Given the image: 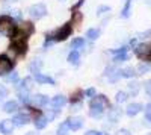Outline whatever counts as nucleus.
Listing matches in <instances>:
<instances>
[{
	"mask_svg": "<svg viewBox=\"0 0 151 135\" xmlns=\"http://www.w3.org/2000/svg\"><path fill=\"white\" fill-rule=\"evenodd\" d=\"M115 102L116 103H125L127 102V93L125 91H118L115 96Z\"/></svg>",
	"mask_w": 151,
	"mask_h": 135,
	"instance_id": "nucleus-29",
	"label": "nucleus"
},
{
	"mask_svg": "<svg viewBox=\"0 0 151 135\" xmlns=\"http://www.w3.org/2000/svg\"><path fill=\"white\" fill-rule=\"evenodd\" d=\"M8 94H9L8 88L5 87V85H0V102L5 100V97H8Z\"/></svg>",
	"mask_w": 151,
	"mask_h": 135,
	"instance_id": "nucleus-35",
	"label": "nucleus"
},
{
	"mask_svg": "<svg viewBox=\"0 0 151 135\" xmlns=\"http://www.w3.org/2000/svg\"><path fill=\"white\" fill-rule=\"evenodd\" d=\"M85 47V40L83 38H76L71 43V49L73 50H77V49H83Z\"/></svg>",
	"mask_w": 151,
	"mask_h": 135,
	"instance_id": "nucleus-27",
	"label": "nucleus"
},
{
	"mask_svg": "<svg viewBox=\"0 0 151 135\" xmlns=\"http://www.w3.org/2000/svg\"><path fill=\"white\" fill-rule=\"evenodd\" d=\"M86 36H88V40L94 41V40H97L98 36H100V30L98 29H89V30L86 32Z\"/></svg>",
	"mask_w": 151,
	"mask_h": 135,
	"instance_id": "nucleus-30",
	"label": "nucleus"
},
{
	"mask_svg": "<svg viewBox=\"0 0 151 135\" xmlns=\"http://www.w3.org/2000/svg\"><path fill=\"white\" fill-rule=\"evenodd\" d=\"M70 35H71V24L67 23L64 28H60L58 32H55V36H47V38L53 40V41H65Z\"/></svg>",
	"mask_w": 151,
	"mask_h": 135,
	"instance_id": "nucleus-3",
	"label": "nucleus"
},
{
	"mask_svg": "<svg viewBox=\"0 0 151 135\" xmlns=\"http://www.w3.org/2000/svg\"><path fill=\"white\" fill-rule=\"evenodd\" d=\"M109 108H110V102L106 96L103 94L95 96L92 97V100L89 103V115L92 118H101L104 109H109Z\"/></svg>",
	"mask_w": 151,
	"mask_h": 135,
	"instance_id": "nucleus-1",
	"label": "nucleus"
},
{
	"mask_svg": "<svg viewBox=\"0 0 151 135\" xmlns=\"http://www.w3.org/2000/svg\"><path fill=\"white\" fill-rule=\"evenodd\" d=\"M33 85H35V79L27 76V78H24L21 82H20V90H24V91H30L33 88Z\"/></svg>",
	"mask_w": 151,
	"mask_h": 135,
	"instance_id": "nucleus-19",
	"label": "nucleus"
},
{
	"mask_svg": "<svg viewBox=\"0 0 151 135\" xmlns=\"http://www.w3.org/2000/svg\"><path fill=\"white\" fill-rule=\"evenodd\" d=\"M148 135H151V134H148Z\"/></svg>",
	"mask_w": 151,
	"mask_h": 135,
	"instance_id": "nucleus-43",
	"label": "nucleus"
},
{
	"mask_svg": "<svg viewBox=\"0 0 151 135\" xmlns=\"http://www.w3.org/2000/svg\"><path fill=\"white\" fill-rule=\"evenodd\" d=\"M130 6H132V0H127V2H125V5H124L122 12H121V17H122V18H129V17H130Z\"/></svg>",
	"mask_w": 151,
	"mask_h": 135,
	"instance_id": "nucleus-28",
	"label": "nucleus"
},
{
	"mask_svg": "<svg viewBox=\"0 0 151 135\" xmlns=\"http://www.w3.org/2000/svg\"><path fill=\"white\" fill-rule=\"evenodd\" d=\"M50 105H52V108H55V109L59 111L60 108H64L67 105V97L64 94H58V96H55L53 99L50 100Z\"/></svg>",
	"mask_w": 151,
	"mask_h": 135,
	"instance_id": "nucleus-11",
	"label": "nucleus"
},
{
	"mask_svg": "<svg viewBox=\"0 0 151 135\" xmlns=\"http://www.w3.org/2000/svg\"><path fill=\"white\" fill-rule=\"evenodd\" d=\"M0 33H3L5 36H14L15 35V24L11 17L0 18Z\"/></svg>",
	"mask_w": 151,
	"mask_h": 135,
	"instance_id": "nucleus-2",
	"label": "nucleus"
},
{
	"mask_svg": "<svg viewBox=\"0 0 151 135\" xmlns=\"http://www.w3.org/2000/svg\"><path fill=\"white\" fill-rule=\"evenodd\" d=\"M145 120L148 121V125H151V102L145 105Z\"/></svg>",
	"mask_w": 151,
	"mask_h": 135,
	"instance_id": "nucleus-33",
	"label": "nucleus"
},
{
	"mask_svg": "<svg viewBox=\"0 0 151 135\" xmlns=\"http://www.w3.org/2000/svg\"><path fill=\"white\" fill-rule=\"evenodd\" d=\"M121 115H122V111L118 106H110L107 111V121H110L112 125H115L121 120Z\"/></svg>",
	"mask_w": 151,
	"mask_h": 135,
	"instance_id": "nucleus-6",
	"label": "nucleus"
},
{
	"mask_svg": "<svg viewBox=\"0 0 151 135\" xmlns=\"http://www.w3.org/2000/svg\"><path fill=\"white\" fill-rule=\"evenodd\" d=\"M82 96H85V93H82V91L74 93V94L71 96V105H73V103H80V100H82Z\"/></svg>",
	"mask_w": 151,
	"mask_h": 135,
	"instance_id": "nucleus-31",
	"label": "nucleus"
},
{
	"mask_svg": "<svg viewBox=\"0 0 151 135\" xmlns=\"http://www.w3.org/2000/svg\"><path fill=\"white\" fill-rule=\"evenodd\" d=\"M12 68H14V61L6 55L0 56V76L6 75V73H11Z\"/></svg>",
	"mask_w": 151,
	"mask_h": 135,
	"instance_id": "nucleus-4",
	"label": "nucleus"
},
{
	"mask_svg": "<svg viewBox=\"0 0 151 135\" xmlns=\"http://www.w3.org/2000/svg\"><path fill=\"white\" fill-rule=\"evenodd\" d=\"M148 61H150V64H151V55H150V56H148Z\"/></svg>",
	"mask_w": 151,
	"mask_h": 135,
	"instance_id": "nucleus-42",
	"label": "nucleus"
},
{
	"mask_svg": "<svg viewBox=\"0 0 151 135\" xmlns=\"http://www.w3.org/2000/svg\"><path fill=\"white\" fill-rule=\"evenodd\" d=\"M85 96H86V97H95V96H97V90H95V88H88V90L85 91Z\"/></svg>",
	"mask_w": 151,
	"mask_h": 135,
	"instance_id": "nucleus-36",
	"label": "nucleus"
},
{
	"mask_svg": "<svg viewBox=\"0 0 151 135\" xmlns=\"http://www.w3.org/2000/svg\"><path fill=\"white\" fill-rule=\"evenodd\" d=\"M85 135H101V132H98V131H88Z\"/></svg>",
	"mask_w": 151,
	"mask_h": 135,
	"instance_id": "nucleus-39",
	"label": "nucleus"
},
{
	"mask_svg": "<svg viewBox=\"0 0 151 135\" xmlns=\"http://www.w3.org/2000/svg\"><path fill=\"white\" fill-rule=\"evenodd\" d=\"M33 79L38 82V83H47V85H55V79L50 78L47 75H42V73H36L33 75Z\"/></svg>",
	"mask_w": 151,
	"mask_h": 135,
	"instance_id": "nucleus-17",
	"label": "nucleus"
},
{
	"mask_svg": "<svg viewBox=\"0 0 151 135\" xmlns=\"http://www.w3.org/2000/svg\"><path fill=\"white\" fill-rule=\"evenodd\" d=\"M142 105L141 103H130L127 108H125V114H127L129 117H134V115H137L141 111H142Z\"/></svg>",
	"mask_w": 151,
	"mask_h": 135,
	"instance_id": "nucleus-15",
	"label": "nucleus"
},
{
	"mask_svg": "<svg viewBox=\"0 0 151 135\" xmlns=\"http://www.w3.org/2000/svg\"><path fill=\"white\" fill-rule=\"evenodd\" d=\"M30 91H24V90H18V99L23 105H29L32 100V96L29 94Z\"/></svg>",
	"mask_w": 151,
	"mask_h": 135,
	"instance_id": "nucleus-22",
	"label": "nucleus"
},
{
	"mask_svg": "<svg viewBox=\"0 0 151 135\" xmlns=\"http://www.w3.org/2000/svg\"><path fill=\"white\" fill-rule=\"evenodd\" d=\"M12 15H14L17 20H20L21 18V14H20V11H14V12H12Z\"/></svg>",
	"mask_w": 151,
	"mask_h": 135,
	"instance_id": "nucleus-40",
	"label": "nucleus"
},
{
	"mask_svg": "<svg viewBox=\"0 0 151 135\" xmlns=\"http://www.w3.org/2000/svg\"><path fill=\"white\" fill-rule=\"evenodd\" d=\"M26 135H36V132H33V131H32V132H27Z\"/></svg>",
	"mask_w": 151,
	"mask_h": 135,
	"instance_id": "nucleus-41",
	"label": "nucleus"
},
{
	"mask_svg": "<svg viewBox=\"0 0 151 135\" xmlns=\"http://www.w3.org/2000/svg\"><path fill=\"white\" fill-rule=\"evenodd\" d=\"M136 75H137V71H136V68H133V67H127V68H122V70H121V78L133 79Z\"/></svg>",
	"mask_w": 151,
	"mask_h": 135,
	"instance_id": "nucleus-24",
	"label": "nucleus"
},
{
	"mask_svg": "<svg viewBox=\"0 0 151 135\" xmlns=\"http://www.w3.org/2000/svg\"><path fill=\"white\" fill-rule=\"evenodd\" d=\"M12 121H14V125L15 126H24V125H27L29 121H30V115L26 112H21V114H17L14 118H12Z\"/></svg>",
	"mask_w": 151,
	"mask_h": 135,
	"instance_id": "nucleus-14",
	"label": "nucleus"
},
{
	"mask_svg": "<svg viewBox=\"0 0 151 135\" xmlns=\"http://www.w3.org/2000/svg\"><path fill=\"white\" fill-rule=\"evenodd\" d=\"M150 70H151V64H147V62H141L136 68L137 75H144V73H148Z\"/></svg>",
	"mask_w": 151,
	"mask_h": 135,
	"instance_id": "nucleus-26",
	"label": "nucleus"
},
{
	"mask_svg": "<svg viewBox=\"0 0 151 135\" xmlns=\"http://www.w3.org/2000/svg\"><path fill=\"white\" fill-rule=\"evenodd\" d=\"M145 91H147L148 96H151V79H148V81L145 82Z\"/></svg>",
	"mask_w": 151,
	"mask_h": 135,
	"instance_id": "nucleus-37",
	"label": "nucleus"
},
{
	"mask_svg": "<svg viewBox=\"0 0 151 135\" xmlns=\"http://www.w3.org/2000/svg\"><path fill=\"white\" fill-rule=\"evenodd\" d=\"M115 135H132V132L129 129H119V131H116Z\"/></svg>",
	"mask_w": 151,
	"mask_h": 135,
	"instance_id": "nucleus-38",
	"label": "nucleus"
},
{
	"mask_svg": "<svg viewBox=\"0 0 151 135\" xmlns=\"http://www.w3.org/2000/svg\"><path fill=\"white\" fill-rule=\"evenodd\" d=\"M33 125H35V129H36V131H42V129H45V128H47L48 120H47V117H45V115L38 114V115L35 117V120H33Z\"/></svg>",
	"mask_w": 151,
	"mask_h": 135,
	"instance_id": "nucleus-12",
	"label": "nucleus"
},
{
	"mask_svg": "<svg viewBox=\"0 0 151 135\" xmlns=\"http://www.w3.org/2000/svg\"><path fill=\"white\" fill-rule=\"evenodd\" d=\"M104 76H106L110 82H116V81L121 78V70H118V68H115L113 65H110V67H107V68L104 70Z\"/></svg>",
	"mask_w": 151,
	"mask_h": 135,
	"instance_id": "nucleus-9",
	"label": "nucleus"
},
{
	"mask_svg": "<svg viewBox=\"0 0 151 135\" xmlns=\"http://www.w3.org/2000/svg\"><path fill=\"white\" fill-rule=\"evenodd\" d=\"M67 123H68V128H70V131H79V129H82V126L85 125V120H83V117H70V118H67Z\"/></svg>",
	"mask_w": 151,
	"mask_h": 135,
	"instance_id": "nucleus-8",
	"label": "nucleus"
},
{
	"mask_svg": "<svg viewBox=\"0 0 151 135\" xmlns=\"http://www.w3.org/2000/svg\"><path fill=\"white\" fill-rule=\"evenodd\" d=\"M30 103H32L33 106L42 108V106H45V105L50 103V99H48V96H45V94H33Z\"/></svg>",
	"mask_w": 151,
	"mask_h": 135,
	"instance_id": "nucleus-7",
	"label": "nucleus"
},
{
	"mask_svg": "<svg viewBox=\"0 0 151 135\" xmlns=\"http://www.w3.org/2000/svg\"><path fill=\"white\" fill-rule=\"evenodd\" d=\"M70 134V128H68V123L67 120L62 121V123L58 126V131H56V135H68Z\"/></svg>",
	"mask_w": 151,
	"mask_h": 135,
	"instance_id": "nucleus-25",
	"label": "nucleus"
},
{
	"mask_svg": "<svg viewBox=\"0 0 151 135\" xmlns=\"http://www.w3.org/2000/svg\"><path fill=\"white\" fill-rule=\"evenodd\" d=\"M6 81H8L9 83H17V82H18V73L12 71L11 75H8V76H6Z\"/></svg>",
	"mask_w": 151,
	"mask_h": 135,
	"instance_id": "nucleus-32",
	"label": "nucleus"
},
{
	"mask_svg": "<svg viewBox=\"0 0 151 135\" xmlns=\"http://www.w3.org/2000/svg\"><path fill=\"white\" fill-rule=\"evenodd\" d=\"M15 125L12 120H3L2 123H0V132H2L3 135H11L12 131H14Z\"/></svg>",
	"mask_w": 151,
	"mask_h": 135,
	"instance_id": "nucleus-13",
	"label": "nucleus"
},
{
	"mask_svg": "<svg viewBox=\"0 0 151 135\" xmlns=\"http://www.w3.org/2000/svg\"><path fill=\"white\" fill-rule=\"evenodd\" d=\"M41 67H42V61L41 59H33L32 62L29 64V70H30V73H33V75L40 73Z\"/></svg>",
	"mask_w": 151,
	"mask_h": 135,
	"instance_id": "nucleus-23",
	"label": "nucleus"
},
{
	"mask_svg": "<svg viewBox=\"0 0 151 135\" xmlns=\"http://www.w3.org/2000/svg\"><path fill=\"white\" fill-rule=\"evenodd\" d=\"M134 53H136L137 58H141V59L148 58L151 55V46L150 44H139L134 49Z\"/></svg>",
	"mask_w": 151,
	"mask_h": 135,
	"instance_id": "nucleus-10",
	"label": "nucleus"
},
{
	"mask_svg": "<svg viewBox=\"0 0 151 135\" xmlns=\"http://www.w3.org/2000/svg\"><path fill=\"white\" fill-rule=\"evenodd\" d=\"M29 14H30V17H32V18L40 20V18H42V17L47 14V8H45L42 3H36V5L30 6V9H29Z\"/></svg>",
	"mask_w": 151,
	"mask_h": 135,
	"instance_id": "nucleus-5",
	"label": "nucleus"
},
{
	"mask_svg": "<svg viewBox=\"0 0 151 135\" xmlns=\"http://www.w3.org/2000/svg\"><path fill=\"white\" fill-rule=\"evenodd\" d=\"M68 62L71 65H79L80 64V53L79 50H71L68 55Z\"/></svg>",
	"mask_w": 151,
	"mask_h": 135,
	"instance_id": "nucleus-21",
	"label": "nucleus"
},
{
	"mask_svg": "<svg viewBox=\"0 0 151 135\" xmlns=\"http://www.w3.org/2000/svg\"><path fill=\"white\" fill-rule=\"evenodd\" d=\"M3 111H5L6 114H15V112L18 111V102H15V100L6 102V103L3 105Z\"/></svg>",
	"mask_w": 151,
	"mask_h": 135,
	"instance_id": "nucleus-18",
	"label": "nucleus"
},
{
	"mask_svg": "<svg viewBox=\"0 0 151 135\" xmlns=\"http://www.w3.org/2000/svg\"><path fill=\"white\" fill-rule=\"evenodd\" d=\"M115 58H113V62H124V61L129 59V55H127V47H121L119 50H115Z\"/></svg>",
	"mask_w": 151,
	"mask_h": 135,
	"instance_id": "nucleus-16",
	"label": "nucleus"
},
{
	"mask_svg": "<svg viewBox=\"0 0 151 135\" xmlns=\"http://www.w3.org/2000/svg\"><path fill=\"white\" fill-rule=\"evenodd\" d=\"M58 112H59V111H58V109H55V108L48 109V111H47V114H45L47 120H48V121H52V120H53V118H55V117L58 115Z\"/></svg>",
	"mask_w": 151,
	"mask_h": 135,
	"instance_id": "nucleus-34",
	"label": "nucleus"
},
{
	"mask_svg": "<svg viewBox=\"0 0 151 135\" xmlns=\"http://www.w3.org/2000/svg\"><path fill=\"white\" fill-rule=\"evenodd\" d=\"M127 90H129L130 96H137L139 94V90H141V83L137 81H130L129 85H127Z\"/></svg>",
	"mask_w": 151,
	"mask_h": 135,
	"instance_id": "nucleus-20",
	"label": "nucleus"
}]
</instances>
